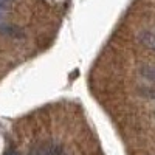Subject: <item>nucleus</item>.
I'll return each instance as SVG.
<instances>
[{"label": "nucleus", "instance_id": "7ed1b4c3", "mask_svg": "<svg viewBox=\"0 0 155 155\" xmlns=\"http://www.w3.org/2000/svg\"><path fill=\"white\" fill-rule=\"evenodd\" d=\"M44 153L45 155H64L62 147L59 144H56V143H51L47 147H44Z\"/></svg>", "mask_w": 155, "mask_h": 155}, {"label": "nucleus", "instance_id": "f257e3e1", "mask_svg": "<svg viewBox=\"0 0 155 155\" xmlns=\"http://www.w3.org/2000/svg\"><path fill=\"white\" fill-rule=\"evenodd\" d=\"M138 42L149 48H155V34L150 31H141L138 34Z\"/></svg>", "mask_w": 155, "mask_h": 155}, {"label": "nucleus", "instance_id": "20e7f679", "mask_svg": "<svg viewBox=\"0 0 155 155\" xmlns=\"http://www.w3.org/2000/svg\"><path fill=\"white\" fill-rule=\"evenodd\" d=\"M140 93L143 95L144 98L155 99V87H141L140 88Z\"/></svg>", "mask_w": 155, "mask_h": 155}, {"label": "nucleus", "instance_id": "39448f33", "mask_svg": "<svg viewBox=\"0 0 155 155\" xmlns=\"http://www.w3.org/2000/svg\"><path fill=\"white\" fill-rule=\"evenodd\" d=\"M30 155H45V153H44V147H34V149L30 152Z\"/></svg>", "mask_w": 155, "mask_h": 155}, {"label": "nucleus", "instance_id": "f03ea898", "mask_svg": "<svg viewBox=\"0 0 155 155\" xmlns=\"http://www.w3.org/2000/svg\"><path fill=\"white\" fill-rule=\"evenodd\" d=\"M0 33L2 34H5V36H9V37H22L23 36V33L17 28V27H14V25H5V23H0Z\"/></svg>", "mask_w": 155, "mask_h": 155}, {"label": "nucleus", "instance_id": "423d86ee", "mask_svg": "<svg viewBox=\"0 0 155 155\" xmlns=\"http://www.w3.org/2000/svg\"><path fill=\"white\" fill-rule=\"evenodd\" d=\"M11 2H12V0H0V8H3V6L9 5Z\"/></svg>", "mask_w": 155, "mask_h": 155}, {"label": "nucleus", "instance_id": "0eeeda50", "mask_svg": "<svg viewBox=\"0 0 155 155\" xmlns=\"http://www.w3.org/2000/svg\"><path fill=\"white\" fill-rule=\"evenodd\" d=\"M153 116H155V112H153Z\"/></svg>", "mask_w": 155, "mask_h": 155}]
</instances>
